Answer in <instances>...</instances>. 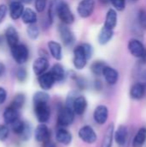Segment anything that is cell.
Segmentation results:
<instances>
[{
  "label": "cell",
  "instance_id": "6da1fadb",
  "mask_svg": "<svg viewBox=\"0 0 146 147\" xmlns=\"http://www.w3.org/2000/svg\"><path fill=\"white\" fill-rule=\"evenodd\" d=\"M56 15L58 16L61 22L65 25H71L75 21V16L70 6L64 0H58Z\"/></svg>",
  "mask_w": 146,
  "mask_h": 147
},
{
  "label": "cell",
  "instance_id": "7a4b0ae2",
  "mask_svg": "<svg viewBox=\"0 0 146 147\" xmlns=\"http://www.w3.org/2000/svg\"><path fill=\"white\" fill-rule=\"evenodd\" d=\"M75 112L67 106H61L58 111L57 123L59 127H67L71 126L75 120Z\"/></svg>",
  "mask_w": 146,
  "mask_h": 147
},
{
  "label": "cell",
  "instance_id": "3957f363",
  "mask_svg": "<svg viewBox=\"0 0 146 147\" xmlns=\"http://www.w3.org/2000/svg\"><path fill=\"white\" fill-rule=\"evenodd\" d=\"M89 58L82 44L77 46L73 50V65L77 70H83L86 65Z\"/></svg>",
  "mask_w": 146,
  "mask_h": 147
},
{
  "label": "cell",
  "instance_id": "277c9868",
  "mask_svg": "<svg viewBox=\"0 0 146 147\" xmlns=\"http://www.w3.org/2000/svg\"><path fill=\"white\" fill-rule=\"evenodd\" d=\"M11 55L15 61L18 65H23L25 64L29 57V52L24 44H17L16 46L10 48Z\"/></svg>",
  "mask_w": 146,
  "mask_h": 147
},
{
  "label": "cell",
  "instance_id": "5b68a950",
  "mask_svg": "<svg viewBox=\"0 0 146 147\" xmlns=\"http://www.w3.org/2000/svg\"><path fill=\"white\" fill-rule=\"evenodd\" d=\"M78 137L79 139L89 145H92L97 140V134L93 127L89 125H84L80 127L78 130Z\"/></svg>",
  "mask_w": 146,
  "mask_h": 147
},
{
  "label": "cell",
  "instance_id": "8992f818",
  "mask_svg": "<svg viewBox=\"0 0 146 147\" xmlns=\"http://www.w3.org/2000/svg\"><path fill=\"white\" fill-rule=\"evenodd\" d=\"M59 33L60 35V39L65 47H71L75 44L76 37L74 35V33L68 27V25H65L64 23L60 24L59 26Z\"/></svg>",
  "mask_w": 146,
  "mask_h": 147
},
{
  "label": "cell",
  "instance_id": "52a82bcc",
  "mask_svg": "<svg viewBox=\"0 0 146 147\" xmlns=\"http://www.w3.org/2000/svg\"><path fill=\"white\" fill-rule=\"evenodd\" d=\"M127 47H128L130 53L133 57L139 59H141L146 54V48L145 47L144 44L138 39L133 38L129 40Z\"/></svg>",
  "mask_w": 146,
  "mask_h": 147
},
{
  "label": "cell",
  "instance_id": "ba28073f",
  "mask_svg": "<svg viewBox=\"0 0 146 147\" xmlns=\"http://www.w3.org/2000/svg\"><path fill=\"white\" fill-rule=\"evenodd\" d=\"M34 114L40 123H46L51 116V109L48 103H38L34 105Z\"/></svg>",
  "mask_w": 146,
  "mask_h": 147
},
{
  "label": "cell",
  "instance_id": "9c48e42d",
  "mask_svg": "<svg viewBox=\"0 0 146 147\" xmlns=\"http://www.w3.org/2000/svg\"><path fill=\"white\" fill-rule=\"evenodd\" d=\"M95 6L96 0H81L77 8V14L82 18H88L93 14Z\"/></svg>",
  "mask_w": 146,
  "mask_h": 147
},
{
  "label": "cell",
  "instance_id": "30bf717a",
  "mask_svg": "<svg viewBox=\"0 0 146 147\" xmlns=\"http://www.w3.org/2000/svg\"><path fill=\"white\" fill-rule=\"evenodd\" d=\"M51 133L47 126L44 123L38 125L34 130V139L39 143H46L50 140Z\"/></svg>",
  "mask_w": 146,
  "mask_h": 147
},
{
  "label": "cell",
  "instance_id": "8fae6325",
  "mask_svg": "<svg viewBox=\"0 0 146 147\" xmlns=\"http://www.w3.org/2000/svg\"><path fill=\"white\" fill-rule=\"evenodd\" d=\"M108 109L105 105H98L93 113V118L98 125H104L108 119Z\"/></svg>",
  "mask_w": 146,
  "mask_h": 147
},
{
  "label": "cell",
  "instance_id": "7c38bea8",
  "mask_svg": "<svg viewBox=\"0 0 146 147\" xmlns=\"http://www.w3.org/2000/svg\"><path fill=\"white\" fill-rule=\"evenodd\" d=\"M38 83H39L40 87L43 90L46 91V90H49L52 88V86L56 83V80H55L54 77L52 76V74L49 71V72H45V73L41 74L40 76H39Z\"/></svg>",
  "mask_w": 146,
  "mask_h": 147
},
{
  "label": "cell",
  "instance_id": "4fadbf2b",
  "mask_svg": "<svg viewBox=\"0 0 146 147\" xmlns=\"http://www.w3.org/2000/svg\"><path fill=\"white\" fill-rule=\"evenodd\" d=\"M49 67V62L48 59L46 57H39L37 58L33 64V71L34 72L35 75H37L38 77L40 76L41 74L45 73L46 71V70Z\"/></svg>",
  "mask_w": 146,
  "mask_h": 147
},
{
  "label": "cell",
  "instance_id": "5bb4252c",
  "mask_svg": "<svg viewBox=\"0 0 146 147\" xmlns=\"http://www.w3.org/2000/svg\"><path fill=\"white\" fill-rule=\"evenodd\" d=\"M55 139L59 144L68 146L72 141V134L65 127H59L56 131Z\"/></svg>",
  "mask_w": 146,
  "mask_h": 147
},
{
  "label": "cell",
  "instance_id": "9a60e30c",
  "mask_svg": "<svg viewBox=\"0 0 146 147\" xmlns=\"http://www.w3.org/2000/svg\"><path fill=\"white\" fill-rule=\"evenodd\" d=\"M128 138V128L125 125H120L114 131V139L116 144L120 146H125Z\"/></svg>",
  "mask_w": 146,
  "mask_h": 147
},
{
  "label": "cell",
  "instance_id": "2e32d148",
  "mask_svg": "<svg viewBox=\"0 0 146 147\" xmlns=\"http://www.w3.org/2000/svg\"><path fill=\"white\" fill-rule=\"evenodd\" d=\"M87 108H88V102L86 97L82 95H78L72 106L73 111L77 115L81 116L86 112Z\"/></svg>",
  "mask_w": 146,
  "mask_h": 147
},
{
  "label": "cell",
  "instance_id": "e0dca14e",
  "mask_svg": "<svg viewBox=\"0 0 146 147\" xmlns=\"http://www.w3.org/2000/svg\"><path fill=\"white\" fill-rule=\"evenodd\" d=\"M102 76L104 77L105 81L109 84V85H114L117 84L119 80V72L116 69L107 65L103 71Z\"/></svg>",
  "mask_w": 146,
  "mask_h": 147
},
{
  "label": "cell",
  "instance_id": "ac0fdd59",
  "mask_svg": "<svg viewBox=\"0 0 146 147\" xmlns=\"http://www.w3.org/2000/svg\"><path fill=\"white\" fill-rule=\"evenodd\" d=\"M24 11L23 3L19 1H13L9 4V16L13 20H17L22 17Z\"/></svg>",
  "mask_w": 146,
  "mask_h": 147
},
{
  "label": "cell",
  "instance_id": "d6986e66",
  "mask_svg": "<svg viewBox=\"0 0 146 147\" xmlns=\"http://www.w3.org/2000/svg\"><path fill=\"white\" fill-rule=\"evenodd\" d=\"M145 88L146 86L139 82L134 84L130 89L131 98L133 100H137V101L143 99L145 95Z\"/></svg>",
  "mask_w": 146,
  "mask_h": 147
},
{
  "label": "cell",
  "instance_id": "ffe728a7",
  "mask_svg": "<svg viewBox=\"0 0 146 147\" xmlns=\"http://www.w3.org/2000/svg\"><path fill=\"white\" fill-rule=\"evenodd\" d=\"M114 124L111 123L108 125V127H107L105 134L103 135L102 138V141L101 144V147H112L113 146V141L114 140Z\"/></svg>",
  "mask_w": 146,
  "mask_h": 147
},
{
  "label": "cell",
  "instance_id": "44dd1931",
  "mask_svg": "<svg viewBox=\"0 0 146 147\" xmlns=\"http://www.w3.org/2000/svg\"><path fill=\"white\" fill-rule=\"evenodd\" d=\"M117 22H118L117 10L115 9H109L107 12V15H106L104 27L114 30L117 25Z\"/></svg>",
  "mask_w": 146,
  "mask_h": 147
},
{
  "label": "cell",
  "instance_id": "7402d4cb",
  "mask_svg": "<svg viewBox=\"0 0 146 147\" xmlns=\"http://www.w3.org/2000/svg\"><path fill=\"white\" fill-rule=\"evenodd\" d=\"M47 47L49 49V52L53 59L56 60H61L63 58V51H62V46L54 40H50L47 43Z\"/></svg>",
  "mask_w": 146,
  "mask_h": 147
},
{
  "label": "cell",
  "instance_id": "603a6c76",
  "mask_svg": "<svg viewBox=\"0 0 146 147\" xmlns=\"http://www.w3.org/2000/svg\"><path fill=\"white\" fill-rule=\"evenodd\" d=\"M5 37H6L7 43L10 48L19 44V35H18L16 29L14 27L10 26L6 29Z\"/></svg>",
  "mask_w": 146,
  "mask_h": 147
},
{
  "label": "cell",
  "instance_id": "cb8c5ba5",
  "mask_svg": "<svg viewBox=\"0 0 146 147\" xmlns=\"http://www.w3.org/2000/svg\"><path fill=\"white\" fill-rule=\"evenodd\" d=\"M114 30L108 28L106 27H102V29L100 30V33L98 34V42L100 45H106L108 44L113 38L114 36Z\"/></svg>",
  "mask_w": 146,
  "mask_h": 147
},
{
  "label": "cell",
  "instance_id": "d4e9b609",
  "mask_svg": "<svg viewBox=\"0 0 146 147\" xmlns=\"http://www.w3.org/2000/svg\"><path fill=\"white\" fill-rule=\"evenodd\" d=\"M3 116V120L5 123L8 125H11L13 122H15L16 120L19 119L18 110L9 106L4 110Z\"/></svg>",
  "mask_w": 146,
  "mask_h": 147
},
{
  "label": "cell",
  "instance_id": "484cf974",
  "mask_svg": "<svg viewBox=\"0 0 146 147\" xmlns=\"http://www.w3.org/2000/svg\"><path fill=\"white\" fill-rule=\"evenodd\" d=\"M50 72L54 77L56 82H62V81L65 80V78L66 77L65 70L64 66L59 63H57V64L53 65V66L52 67Z\"/></svg>",
  "mask_w": 146,
  "mask_h": 147
},
{
  "label": "cell",
  "instance_id": "4316f807",
  "mask_svg": "<svg viewBox=\"0 0 146 147\" xmlns=\"http://www.w3.org/2000/svg\"><path fill=\"white\" fill-rule=\"evenodd\" d=\"M146 142V127H141L135 134L133 140V147H143Z\"/></svg>",
  "mask_w": 146,
  "mask_h": 147
},
{
  "label": "cell",
  "instance_id": "83f0119b",
  "mask_svg": "<svg viewBox=\"0 0 146 147\" xmlns=\"http://www.w3.org/2000/svg\"><path fill=\"white\" fill-rule=\"evenodd\" d=\"M22 19V22L26 24H34L37 22V15L32 9L27 8L23 11Z\"/></svg>",
  "mask_w": 146,
  "mask_h": 147
},
{
  "label": "cell",
  "instance_id": "f1b7e54d",
  "mask_svg": "<svg viewBox=\"0 0 146 147\" xmlns=\"http://www.w3.org/2000/svg\"><path fill=\"white\" fill-rule=\"evenodd\" d=\"M107 65H108L104 61L96 60V61H94L91 64V65H90V71H91V72L94 75H96V76H101V75H102L103 71H104V69H105V67Z\"/></svg>",
  "mask_w": 146,
  "mask_h": 147
},
{
  "label": "cell",
  "instance_id": "f546056e",
  "mask_svg": "<svg viewBox=\"0 0 146 147\" xmlns=\"http://www.w3.org/2000/svg\"><path fill=\"white\" fill-rule=\"evenodd\" d=\"M50 100V96L46 91H37L33 96L34 105L38 103H48Z\"/></svg>",
  "mask_w": 146,
  "mask_h": 147
},
{
  "label": "cell",
  "instance_id": "4dcf8cb0",
  "mask_svg": "<svg viewBox=\"0 0 146 147\" xmlns=\"http://www.w3.org/2000/svg\"><path fill=\"white\" fill-rule=\"evenodd\" d=\"M26 125H27V123H24L22 121H21L20 119H18V120H16L15 122H13L11 124V128H12V131L15 134L22 135L23 133H24V131H25Z\"/></svg>",
  "mask_w": 146,
  "mask_h": 147
},
{
  "label": "cell",
  "instance_id": "1f68e13d",
  "mask_svg": "<svg viewBox=\"0 0 146 147\" xmlns=\"http://www.w3.org/2000/svg\"><path fill=\"white\" fill-rule=\"evenodd\" d=\"M24 103H25V96L22 93H19V94L15 95V96L14 97L10 106L18 110L23 107Z\"/></svg>",
  "mask_w": 146,
  "mask_h": 147
},
{
  "label": "cell",
  "instance_id": "d6a6232c",
  "mask_svg": "<svg viewBox=\"0 0 146 147\" xmlns=\"http://www.w3.org/2000/svg\"><path fill=\"white\" fill-rule=\"evenodd\" d=\"M27 34H28V36L31 40H36L39 37V35H40L39 27L35 23L29 24L28 28H27Z\"/></svg>",
  "mask_w": 146,
  "mask_h": 147
},
{
  "label": "cell",
  "instance_id": "836d02e7",
  "mask_svg": "<svg viewBox=\"0 0 146 147\" xmlns=\"http://www.w3.org/2000/svg\"><path fill=\"white\" fill-rule=\"evenodd\" d=\"M78 94L77 91L75 90H72L71 92L68 93L67 96H66V100H65V106H67L68 108H71L72 109V106H73V103L76 100V98L77 97Z\"/></svg>",
  "mask_w": 146,
  "mask_h": 147
},
{
  "label": "cell",
  "instance_id": "e575fe53",
  "mask_svg": "<svg viewBox=\"0 0 146 147\" xmlns=\"http://www.w3.org/2000/svg\"><path fill=\"white\" fill-rule=\"evenodd\" d=\"M138 21L142 28L146 29V9H140L138 12Z\"/></svg>",
  "mask_w": 146,
  "mask_h": 147
},
{
  "label": "cell",
  "instance_id": "d590c367",
  "mask_svg": "<svg viewBox=\"0 0 146 147\" xmlns=\"http://www.w3.org/2000/svg\"><path fill=\"white\" fill-rule=\"evenodd\" d=\"M110 3L118 11H123L126 9V0H110Z\"/></svg>",
  "mask_w": 146,
  "mask_h": 147
},
{
  "label": "cell",
  "instance_id": "8d00e7d4",
  "mask_svg": "<svg viewBox=\"0 0 146 147\" xmlns=\"http://www.w3.org/2000/svg\"><path fill=\"white\" fill-rule=\"evenodd\" d=\"M9 133V127L6 125L1 124L0 125V140L4 141L8 138Z\"/></svg>",
  "mask_w": 146,
  "mask_h": 147
},
{
  "label": "cell",
  "instance_id": "74e56055",
  "mask_svg": "<svg viewBox=\"0 0 146 147\" xmlns=\"http://www.w3.org/2000/svg\"><path fill=\"white\" fill-rule=\"evenodd\" d=\"M74 80L76 81V84H77V86L78 87V89H80V90H85L87 88L88 84H87V81H86L85 78H80V77H77V76Z\"/></svg>",
  "mask_w": 146,
  "mask_h": 147
},
{
  "label": "cell",
  "instance_id": "f35d334b",
  "mask_svg": "<svg viewBox=\"0 0 146 147\" xmlns=\"http://www.w3.org/2000/svg\"><path fill=\"white\" fill-rule=\"evenodd\" d=\"M34 6L37 12H43L46 7V0H35Z\"/></svg>",
  "mask_w": 146,
  "mask_h": 147
},
{
  "label": "cell",
  "instance_id": "ab89813d",
  "mask_svg": "<svg viewBox=\"0 0 146 147\" xmlns=\"http://www.w3.org/2000/svg\"><path fill=\"white\" fill-rule=\"evenodd\" d=\"M27 75H28L27 71H26L24 68H22V67L19 68V69L16 71V78H17V79H18L19 81H21V82L24 81V80L27 78Z\"/></svg>",
  "mask_w": 146,
  "mask_h": 147
},
{
  "label": "cell",
  "instance_id": "60d3db41",
  "mask_svg": "<svg viewBox=\"0 0 146 147\" xmlns=\"http://www.w3.org/2000/svg\"><path fill=\"white\" fill-rule=\"evenodd\" d=\"M82 45H83V48H84V50H85V52H86V54H87L89 59H91V57H92V55H93V53H94L93 47H92L90 44H89V43H83Z\"/></svg>",
  "mask_w": 146,
  "mask_h": 147
},
{
  "label": "cell",
  "instance_id": "b9f144b4",
  "mask_svg": "<svg viewBox=\"0 0 146 147\" xmlns=\"http://www.w3.org/2000/svg\"><path fill=\"white\" fill-rule=\"evenodd\" d=\"M139 82L143 84L145 86H146V69L142 70L139 73Z\"/></svg>",
  "mask_w": 146,
  "mask_h": 147
},
{
  "label": "cell",
  "instance_id": "7bdbcfd3",
  "mask_svg": "<svg viewBox=\"0 0 146 147\" xmlns=\"http://www.w3.org/2000/svg\"><path fill=\"white\" fill-rule=\"evenodd\" d=\"M7 14V7L4 4H1L0 5V22H2V21L5 18Z\"/></svg>",
  "mask_w": 146,
  "mask_h": 147
},
{
  "label": "cell",
  "instance_id": "ee69618b",
  "mask_svg": "<svg viewBox=\"0 0 146 147\" xmlns=\"http://www.w3.org/2000/svg\"><path fill=\"white\" fill-rule=\"evenodd\" d=\"M6 98H7V92H6V90L3 88L0 87V104H3L5 102Z\"/></svg>",
  "mask_w": 146,
  "mask_h": 147
},
{
  "label": "cell",
  "instance_id": "f6af8a7d",
  "mask_svg": "<svg viewBox=\"0 0 146 147\" xmlns=\"http://www.w3.org/2000/svg\"><path fill=\"white\" fill-rule=\"evenodd\" d=\"M95 88L96 90H101L102 89V84L100 80H96L95 81Z\"/></svg>",
  "mask_w": 146,
  "mask_h": 147
},
{
  "label": "cell",
  "instance_id": "bcb514c9",
  "mask_svg": "<svg viewBox=\"0 0 146 147\" xmlns=\"http://www.w3.org/2000/svg\"><path fill=\"white\" fill-rule=\"evenodd\" d=\"M5 71V66L3 63L0 62V76H2Z\"/></svg>",
  "mask_w": 146,
  "mask_h": 147
},
{
  "label": "cell",
  "instance_id": "7dc6e473",
  "mask_svg": "<svg viewBox=\"0 0 146 147\" xmlns=\"http://www.w3.org/2000/svg\"><path fill=\"white\" fill-rule=\"evenodd\" d=\"M44 147H56V146H55V144L50 142V140H49V141H47V142L45 143V146Z\"/></svg>",
  "mask_w": 146,
  "mask_h": 147
},
{
  "label": "cell",
  "instance_id": "c3c4849f",
  "mask_svg": "<svg viewBox=\"0 0 146 147\" xmlns=\"http://www.w3.org/2000/svg\"><path fill=\"white\" fill-rule=\"evenodd\" d=\"M16 1H19L22 3H31L32 0H16Z\"/></svg>",
  "mask_w": 146,
  "mask_h": 147
},
{
  "label": "cell",
  "instance_id": "681fc988",
  "mask_svg": "<svg viewBox=\"0 0 146 147\" xmlns=\"http://www.w3.org/2000/svg\"><path fill=\"white\" fill-rule=\"evenodd\" d=\"M131 1H133V2H136V1H138V0H131Z\"/></svg>",
  "mask_w": 146,
  "mask_h": 147
}]
</instances>
